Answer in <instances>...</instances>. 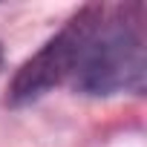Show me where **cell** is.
<instances>
[{"instance_id":"cell-1","label":"cell","mask_w":147,"mask_h":147,"mask_svg":"<svg viewBox=\"0 0 147 147\" xmlns=\"http://www.w3.org/2000/svg\"><path fill=\"white\" fill-rule=\"evenodd\" d=\"M144 75V49L138 35L124 23H101V18H92L72 78L87 92L110 95L121 87L141 90Z\"/></svg>"},{"instance_id":"cell-2","label":"cell","mask_w":147,"mask_h":147,"mask_svg":"<svg viewBox=\"0 0 147 147\" xmlns=\"http://www.w3.org/2000/svg\"><path fill=\"white\" fill-rule=\"evenodd\" d=\"M92 18H95L92 12H84L78 20H72L55 40H49L18 72V78L12 84V101H18V104L32 101V98L43 95L46 90H52L55 84H61L63 78L72 75L78 52H81V43H84V35H87Z\"/></svg>"}]
</instances>
